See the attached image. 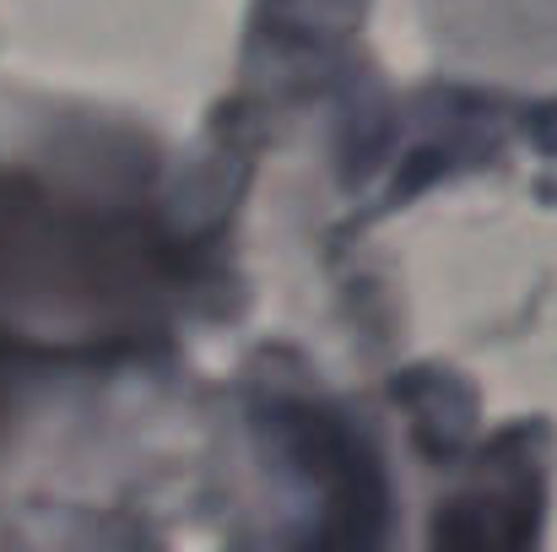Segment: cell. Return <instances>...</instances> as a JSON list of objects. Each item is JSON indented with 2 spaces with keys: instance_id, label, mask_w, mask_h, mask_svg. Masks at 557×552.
<instances>
[{
  "instance_id": "cell-4",
  "label": "cell",
  "mask_w": 557,
  "mask_h": 552,
  "mask_svg": "<svg viewBox=\"0 0 557 552\" xmlns=\"http://www.w3.org/2000/svg\"><path fill=\"white\" fill-rule=\"evenodd\" d=\"M547 120H553V125H547V142H557V114H547Z\"/></svg>"
},
{
  "instance_id": "cell-1",
  "label": "cell",
  "mask_w": 557,
  "mask_h": 552,
  "mask_svg": "<svg viewBox=\"0 0 557 552\" xmlns=\"http://www.w3.org/2000/svg\"><path fill=\"white\" fill-rule=\"evenodd\" d=\"M0 287L54 315H109L158 293V244L98 206L0 184Z\"/></svg>"
},
{
  "instance_id": "cell-3",
  "label": "cell",
  "mask_w": 557,
  "mask_h": 552,
  "mask_svg": "<svg viewBox=\"0 0 557 552\" xmlns=\"http://www.w3.org/2000/svg\"><path fill=\"white\" fill-rule=\"evenodd\" d=\"M0 401H5V353H0Z\"/></svg>"
},
{
  "instance_id": "cell-2",
  "label": "cell",
  "mask_w": 557,
  "mask_h": 552,
  "mask_svg": "<svg viewBox=\"0 0 557 552\" xmlns=\"http://www.w3.org/2000/svg\"><path fill=\"white\" fill-rule=\"evenodd\" d=\"M276 22H298L304 33H320V27H336L358 11V0H271Z\"/></svg>"
}]
</instances>
